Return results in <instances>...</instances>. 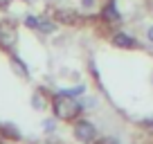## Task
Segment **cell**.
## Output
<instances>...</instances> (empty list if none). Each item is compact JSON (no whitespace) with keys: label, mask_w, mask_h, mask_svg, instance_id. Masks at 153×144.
Segmentation results:
<instances>
[{"label":"cell","mask_w":153,"mask_h":144,"mask_svg":"<svg viewBox=\"0 0 153 144\" xmlns=\"http://www.w3.org/2000/svg\"><path fill=\"white\" fill-rule=\"evenodd\" d=\"M52 111H54V117L61 122H70L79 115L81 111V104L79 101H72V97H65V95H56L52 101Z\"/></svg>","instance_id":"6da1fadb"},{"label":"cell","mask_w":153,"mask_h":144,"mask_svg":"<svg viewBox=\"0 0 153 144\" xmlns=\"http://www.w3.org/2000/svg\"><path fill=\"white\" fill-rule=\"evenodd\" d=\"M74 137L83 144H92L97 140V126L88 120H76L74 122Z\"/></svg>","instance_id":"7a4b0ae2"},{"label":"cell","mask_w":153,"mask_h":144,"mask_svg":"<svg viewBox=\"0 0 153 144\" xmlns=\"http://www.w3.org/2000/svg\"><path fill=\"white\" fill-rule=\"evenodd\" d=\"M14 45H16V32L7 23H2L0 25V48L2 50H11Z\"/></svg>","instance_id":"3957f363"},{"label":"cell","mask_w":153,"mask_h":144,"mask_svg":"<svg viewBox=\"0 0 153 144\" xmlns=\"http://www.w3.org/2000/svg\"><path fill=\"white\" fill-rule=\"evenodd\" d=\"M113 45L115 48H122V50H133V48H137V41L133 36H128V34H124V32H115L113 34Z\"/></svg>","instance_id":"277c9868"},{"label":"cell","mask_w":153,"mask_h":144,"mask_svg":"<svg viewBox=\"0 0 153 144\" xmlns=\"http://www.w3.org/2000/svg\"><path fill=\"white\" fill-rule=\"evenodd\" d=\"M101 18L108 20V23H117V20H122V14H120V9L115 7V2H108V5L101 9Z\"/></svg>","instance_id":"5b68a950"},{"label":"cell","mask_w":153,"mask_h":144,"mask_svg":"<svg viewBox=\"0 0 153 144\" xmlns=\"http://www.w3.org/2000/svg\"><path fill=\"white\" fill-rule=\"evenodd\" d=\"M83 92H86V86H83V83H79V86H72V88H61V90H59V95H65V97H81Z\"/></svg>","instance_id":"8992f818"},{"label":"cell","mask_w":153,"mask_h":144,"mask_svg":"<svg viewBox=\"0 0 153 144\" xmlns=\"http://www.w3.org/2000/svg\"><path fill=\"white\" fill-rule=\"evenodd\" d=\"M38 32H43V34H52L54 29H56V25L52 23L50 18H43V16H38Z\"/></svg>","instance_id":"52a82bcc"},{"label":"cell","mask_w":153,"mask_h":144,"mask_svg":"<svg viewBox=\"0 0 153 144\" xmlns=\"http://www.w3.org/2000/svg\"><path fill=\"white\" fill-rule=\"evenodd\" d=\"M11 68L16 70V74H18V77H27V74H29V68L25 65L18 56H11Z\"/></svg>","instance_id":"ba28073f"},{"label":"cell","mask_w":153,"mask_h":144,"mask_svg":"<svg viewBox=\"0 0 153 144\" xmlns=\"http://www.w3.org/2000/svg\"><path fill=\"white\" fill-rule=\"evenodd\" d=\"M32 104H34V108H36V111H43L45 106H48V101H45V97L41 95V92H36V95L32 97Z\"/></svg>","instance_id":"9c48e42d"},{"label":"cell","mask_w":153,"mask_h":144,"mask_svg":"<svg viewBox=\"0 0 153 144\" xmlns=\"http://www.w3.org/2000/svg\"><path fill=\"white\" fill-rule=\"evenodd\" d=\"M43 131L45 133H54V131H56V120H45L43 122Z\"/></svg>","instance_id":"30bf717a"},{"label":"cell","mask_w":153,"mask_h":144,"mask_svg":"<svg viewBox=\"0 0 153 144\" xmlns=\"http://www.w3.org/2000/svg\"><path fill=\"white\" fill-rule=\"evenodd\" d=\"M25 25H27V27H32V29H36L38 27V16H25Z\"/></svg>","instance_id":"8fae6325"},{"label":"cell","mask_w":153,"mask_h":144,"mask_svg":"<svg viewBox=\"0 0 153 144\" xmlns=\"http://www.w3.org/2000/svg\"><path fill=\"white\" fill-rule=\"evenodd\" d=\"M146 39H149V43H153V25L146 29Z\"/></svg>","instance_id":"7c38bea8"},{"label":"cell","mask_w":153,"mask_h":144,"mask_svg":"<svg viewBox=\"0 0 153 144\" xmlns=\"http://www.w3.org/2000/svg\"><path fill=\"white\" fill-rule=\"evenodd\" d=\"M81 5H83V7H92V0H83Z\"/></svg>","instance_id":"4fadbf2b"}]
</instances>
